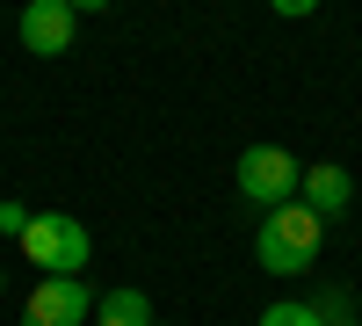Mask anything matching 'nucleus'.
<instances>
[{"mask_svg":"<svg viewBox=\"0 0 362 326\" xmlns=\"http://www.w3.org/2000/svg\"><path fill=\"white\" fill-rule=\"evenodd\" d=\"M319 247H326V225L305 211V203H283V211H268L261 232H254V261H261L268 276H305L312 261H319Z\"/></svg>","mask_w":362,"mask_h":326,"instance_id":"f257e3e1","label":"nucleus"},{"mask_svg":"<svg viewBox=\"0 0 362 326\" xmlns=\"http://www.w3.org/2000/svg\"><path fill=\"white\" fill-rule=\"evenodd\" d=\"M297 203L319 218V225H334L348 203H355V182H348V167H334V160H319V167H305V189H297Z\"/></svg>","mask_w":362,"mask_h":326,"instance_id":"423d86ee","label":"nucleus"},{"mask_svg":"<svg viewBox=\"0 0 362 326\" xmlns=\"http://www.w3.org/2000/svg\"><path fill=\"white\" fill-rule=\"evenodd\" d=\"M305 305H312V319H319V326H341V319H355V298H348V283H319Z\"/></svg>","mask_w":362,"mask_h":326,"instance_id":"6e6552de","label":"nucleus"},{"mask_svg":"<svg viewBox=\"0 0 362 326\" xmlns=\"http://www.w3.org/2000/svg\"><path fill=\"white\" fill-rule=\"evenodd\" d=\"M22 254L37 261L44 276H80L87 269V254H95V240H87V225L66 218V211H44V218H29L22 232Z\"/></svg>","mask_w":362,"mask_h":326,"instance_id":"f03ea898","label":"nucleus"},{"mask_svg":"<svg viewBox=\"0 0 362 326\" xmlns=\"http://www.w3.org/2000/svg\"><path fill=\"white\" fill-rule=\"evenodd\" d=\"M261 326H319V319H312V305H305V298H276V305L261 312Z\"/></svg>","mask_w":362,"mask_h":326,"instance_id":"1a4fd4ad","label":"nucleus"},{"mask_svg":"<svg viewBox=\"0 0 362 326\" xmlns=\"http://www.w3.org/2000/svg\"><path fill=\"white\" fill-rule=\"evenodd\" d=\"M0 290H8V276H0Z\"/></svg>","mask_w":362,"mask_h":326,"instance_id":"f8f14e48","label":"nucleus"},{"mask_svg":"<svg viewBox=\"0 0 362 326\" xmlns=\"http://www.w3.org/2000/svg\"><path fill=\"white\" fill-rule=\"evenodd\" d=\"M87 319H95V290L80 276H44L22 298V326H87Z\"/></svg>","mask_w":362,"mask_h":326,"instance_id":"20e7f679","label":"nucleus"},{"mask_svg":"<svg viewBox=\"0 0 362 326\" xmlns=\"http://www.w3.org/2000/svg\"><path fill=\"white\" fill-rule=\"evenodd\" d=\"M95 326H160V319L145 290H109V298H95Z\"/></svg>","mask_w":362,"mask_h":326,"instance_id":"0eeeda50","label":"nucleus"},{"mask_svg":"<svg viewBox=\"0 0 362 326\" xmlns=\"http://www.w3.org/2000/svg\"><path fill=\"white\" fill-rule=\"evenodd\" d=\"M73 29H80V8H73V0H29V8L15 15V37H22V51H37V58L73 51Z\"/></svg>","mask_w":362,"mask_h":326,"instance_id":"39448f33","label":"nucleus"},{"mask_svg":"<svg viewBox=\"0 0 362 326\" xmlns=\"http://www.w3.org/2000/svg\"><path fill=\"white\" fill-rule=\"evenodd\" d=\"M297 189H305V167L283 145H247L239 153V196L254 211H283V203H297Z\"/></svg>","mask_w":362,"mask_h":326,"instance_id":"7ed1b4c3","label":"nucleus"},{"mask_svg":"<svg viewBox=\"0 0 362 326\" xmlns=\"http://www.w3.org/2000/svg\"><path fill=\"white\" fill-rule=\"evenodd\" d=\"M29 218H37V211H22V203H0V232H8V240H22Z\"/></svg>","mask_w":362,"mask_h":326,"instance_id":"9d476101","label":"nucleus"},{"mask_svg":"<svg viewBox=\"0 0 362 326\" xmlns=\"http://www.w3.org/2000/svg\"><path fill=\"white\" fill-rule=\"evenodd\" d=\"M341 326H362V319H341Z\"/></svg>","mask_w":362,"mask_h":326,"instance_id":"9b49d317","label":"nucleus"}]
</instances>
